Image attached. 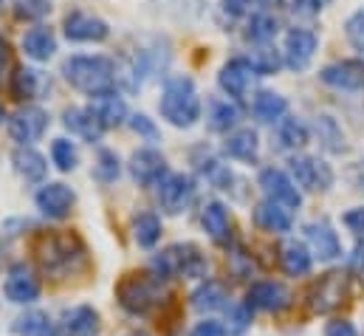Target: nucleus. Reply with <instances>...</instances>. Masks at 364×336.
Masks as SVG:
<instances>
[{
	"label": "nucleus",
	"instance_id": "20e7f679",
	"mask_svg": "<svg viewBox=\"0 0 364 336\" xmlns=\"http://www.w3.org/2000/svg\"><path fill=\"white\" fill-rule=\"evenodd\" d=\"M116 297H119L124 311H130V314H150L159 305H164L167 288H164V280L159 274H130V277H124L119 283Z\"/></svg>",
	"mask_w": 364,
	"mask_h": 336
},
{
	"label": "nucleus",
	"instance_id": "2eb2a0df",
	"mask_svg": "<svg viewBox=\"0 0 364 336\" xmlns=\"http://www.w3.org/2000/svg\"><path fill=\"white\" fill-rule=\"evenodd\" d=\"M246 305L249 308H257V311H269V314H279L291 305V291L282 285V283H272V280H263V283H255L246 294Z\"/></svg>",
	"mask_w": 364,
	"mask_h": 336
},
{
	"label": "nucleus",
	"instance_id": "dca6fc26",
	"mask_svg": "<svg viewBox=\"0 0 364 336\" xmlns=\"http://www.w3.org/2000/svg\"><path fill=\"white\" fill-rule=\"evenodd\" d=\"M319 80L336 90H364V60H339L319 71Z\"/></svg>",
	"mask_w": 364,
	"mask_h": 336
},
{
	"label": "nucleus",
	"instance_id": "79ce46f5",
	"mask_svg": "<svg viewBox=\"0 0 364 336\" xmlns=\"http://www.w3.org/2000/svg\"><path fill=\"white\" fill-rule=\"evenodd\" d=\"M11 6L20 20H40L51 11V0H14Z\"/></svg>",
	"mask_w": 364,
	"mask_h": 336
},
{
	"label": "nucleus",
	"instance_id": "3c124183",
	"mask_svg": "<svg viewBox=\"0 0 364 336\" xmlns=\"http://www.w3.org/2000/svg\"><path fill=\"white\" fill-rule=\"evenodd\" d=\"M325 336H359V334H356L353 322H348V320H333V322H328Z\"/></svg>",
	"mask_w": 364,
	"mask_h": 336
},
{
	"label": "nucleus",
	"instance_id": "864d4df0",
	"mask_svg": "<svg viewBox=\"0 0 364 336\" xmlns=\"http://www.w3.org/2000/svg\"><path fill=\"white\" fill-rule=\"evenodd\" d=\"M9 68H11V48H9V43L0 37V83H3V77L9 74Z\"/></svg>",
	"mask_w": 364,
	"mask_h": 336
},
{
	"label": "nucleus",
	"instance_id": "c756f323",
	"mask_svg": "<svg viewBox=\"0 0 364 336\" xmlns=\"http://www.w3.org/2000/svg\"><path fill=\"white\" fill-rule=\"evenodd\" d=\"M279 263H282V271H285V274H291V277H305V274L311 271V266H314V257H311V252H308L302 243L285 241L282 249H279Z\"/></svg>",
	"mask_w": 364,
	"mask_h": 336
},
{
	"label": "nucleus",
	"instance_id": "4d7b16f0",
	"mask_svg": "<svg viewBox=\"0 0 364 336\" xmlns=\"http://www.w3.org/2000/svg\"><path fill=\"white\" fill-rule=\"evenodd\" d=\"M3 3H6V0H0V11H3Z\"/></svg>",
	"mask_w": 364,
	"mask_h": 336
},
{
	"label": "nucleus",
	"instance_id": "ea45409f",
	"mask_svg": "<svg viewBox=\"0 0 364 336\" xmlns=\"http://www.w3.org/2000/svg\"><path fill=\"white\" fill-rule=\"evenodd\" d=\"M93 175H96L102 184H110V181H116V178H119V159H116V153H113V150H99Z\"/></svg>",
	"mask_w": 364,
	"mask_h": 336
},
{
	"label": "nucleus",
	"instance_id": "7c9ffc66",
	"mask_svg": "<svg viewBox=\"0 0 364 336\" xmlns=\"http://www.w3.org/2000/svg\"><path fill=\"white\" fill-rule=\"evenodd\" d=\"M192 308L195 311H220V308H229V294L220 283L209 280L203 283L200 288L192 291Z\"/></svg>",
	"mask_w": 364,
	"mask_h": 336
},
{
	"label": "nucleus",
	"instance_id": "a211bd4d",
	"mask_svg": "<svg viewBox=\"0 0 364 336\" xmlns=\"http://www.w3.org/2000/svg\"><path fill=\"white\" fill-rule=\"evenodd\" d=\"M130 175H133V181L139 187H159L161 178L167 175V162H164V156L159 150L144 147V150L133 153V159H130Z\"/></svg>",
	"mask_w": 364,
	"mask_h": 336
},
{
	"label": "nucleus",
	"instance_id": "2f4dec72",
	"mask_svg": "<svg viewBox=\"0 0 364 336\" xmlns=\"http://www.w3.org/2000/svg\"><path fill=\"white\" fill-rule=\"evenodd\" d=\"M277 145L282 150H302L308 145V127L299 119H282L277 125Z\"/></svg>",
	"mask_w": 364,
	"mask_h": 336
},
{
	"label": "nucleus",
	"instance_id": "8fccbe9b",
	"mask_svg": "<svg viewBox=\"0 0 364 336\" xmlns=\"http://www.w3.org/2000/svg\"><path fill=\"white\" fill-rule=\"evenodd\" d=\"M328 3H331V0H291L294 11H299V14H319Z\"/></svg>",
	"mask_w": 364,
	"mask_h": 336
},
{
	"label": "nucleus",
	"instance_id": "c03bdc74",
	"mask_svg": "<svg viewBox=\"0 0 364 336\" xmlns=\"http://www.w3.org/2000/svg\"><path fill=\"white\" fill-rule=\"evenodd\" d=\"M252 322V308L249 305H235L229 308V334L240 336Z\"/></svg>",
	"mask_w": 364,
	"mask_h": 336
},
{
	"label": "nucleus",
	"instance_id": "cd10ccee",
	"mask_svg": "<svg viewBox=\"0 0 364 336\" xmlns=\"http://www.w3.org/2000/svg\"><path fill=\"white\" fill-rule=\"evenodd\" d=\"M255 116L263 122V125H274V122H282L285 113H288V99L282 93H274V90H260L255 96V105H252Z\"/></svg>",
	"mask_w": 364,
	"mask_h": 336
},
{
	"label": "nucleus",
	"instance_id": "c85d7f7f",
	"mask_svg": "<svg viewBox=\"0 0 364 336\" xmlns=\"http://www.w3.org/2000/svg\"><path fill=\"white\" fill-rule=\"evenodd\" d=\"M91 110L105 130H107V127H119V125L127 119V107H124V102H122L116 93L96 96V99H93V105H91Z\"/></svg>",
	"mask_w": 364,
	"mask_h": 336
},
{
	"label": "nucleus",
	"instance_id": "9b49d317",
	"mask_svg": "<svg viewBox=\"0 0 364 336\" xmlns=\"http://www.w3.org/2000/svg\"><path fill=\"white\" fill-rule=\"evenodd\" d=\"M319 48V37L308 28H291L285 34V46H282V63L291 68V71H305L314 60Z\"/></svg>",
	"mask_w": 364,
	"mask_h": 336
},
{
	"label": "nucleus",
	"instance_id": "9d476101",
	"mask_svg": "<svg viewBox=\"0 0 364 336\" xmlns=\"http://www.w3.org/2000/svg\"><path fill=\"white\" fill-rule=\"evenodd\" d=\"M195 198V181L183 172H167L159 184V204L167 215H181Z\"/></svg>",
	"mask_w": 364,
	"mask_h": 336
},
{
	"label": "nucleus",
	"instance_id": "37998d69",
	"mask_svg": "<svg viewBox=\"0 0 364 336\" xmlns=\"http://www.w3.org/2000/svg\"><path fill=\"white\" fill-rule=\"evenodd\" d=\"M345 34H348L350 46H353L359 54H364V9L353 11V14L348 17V23H345Z\"/></svg>",
	"mask_w": 364,
	"mask_h": 336
},
{
	"label": "nucleus",
	"instance_id": "e433bc0d",
	"mask_svg": "<svg viewBox=\"0 0 364 336\" xmlns=\"http://www.w3.org/2000/svg\"><path fill=\"white\" fill-rule=\"evenodd\" d=\"M11 93L14 99H34L40 93V71H31V68L17 71L11 80Z\"/></svg>",
	"mask_w": 364,
	"mask_h": 336
},
{
	"label": "nucleus",
	"instance_id": "7ed1b4c3",
	"mask_svg": "<svg viewBox=\"0 0 364 336\" xmlns=\"http://www.w3.org/2000/svg\"><path fill=\"white\" fill-rule=\"evenodd\" d=\"M159 110L173 127H192L200 119V99H198L195 83L183 74L170 77L161 90Z\"/></svg>",
	"mask_w": 364,
	"mask_h": 336
},
{
	"label": "nucleus",
	"instance_id": "f03ea898",
	"mask_svg": "<svg viewBox=\"0 0 364 336\" xmlns=\"http://www.w3.org/2000/svg\"><path fill=\"white\" fill-rule=\"evenodd\" d=\"M63 74L65 80L74 85L77 90L88 93V96H105V93H116V65L107 57H68L63 63Z\"/></svg>",
	"mask_w": 364,
	"mask_h": 336
},
{
	"label": "nucleus",
	"instance_id": "13d9d810",
	"mask_svg": "<svg viewBox=\"0 0 364 336\" xmlns=\"http://www.w3.org/2000/svg\"><path fill=\"white\" fill-rule=\"evenodd\" d=\"M133 336H144V334H133Z\"/></svg>",
	"mask_w": 364,
	"mask_h": 336
},
{
	"label": "nucleus",
	"instance_id": "4c0bfd02",
	"mask_svg": "<svg viewBox=\"0 0 364 336\" xmlns=\"http://www.w3.org/2000/svg\"><path fill=\"white\" fill-rule=\"evenodd\" d=\"M316 133H319V139H325L328 150H333V153L345 150V136H342V130L336 127V122L331 116H319L316 119Z\"/></svg>",
	"mask_w": 364,
	"mask_h": 336
},
{
	"label": "nucleus",
	"instance_id": "6e6d98bb",
	"mask_svg": "<svg viewBox=\"0 0 364 336\" xmlns=\"http://www.w3.org/2000/svg\"><path fill=\"white\" fill-rule=\"evenodd\" d=\"M3 119H6V110H3V107H0V125H3Z\"/></svg>",
	"mask_w": 364,
	"mask_h": 336
},
{
	"label": "nucleus",
	"instance_id": "bb28decb",
	"mask_svg": "<svg viewBox=\"0 0 364 336\" xmlns=\"http://www.w3.org/2000/svg\"><path fill=\"white\" fill-rule=\"evenodd\" d=\"M11 164H14V169H17L20 178H26V181H31V184L43 181L46 172H48L46 159H43L34 147H17V150L11 153Z\"/></svg>",
	"mask_w": 364,
	"mask_h": 336
},
{
	"label": "nucleus",
	"instance_id": "f257e3e1",
	"mask_svg": "<svg viewBox=\"0 0 364 336\" xmlns=\"http://www.w3.org/2000/svg\"><path fill=\"white\" fill-rule=\"evenodd\" d=\"M34 254H37V263H40L43 274H48L54 280L74 277L88 263L85 243L77 235H71V232H48V235H40L37 243H34Z\"/></svg>",
	"mask_w": 364,
	"mask_h": 336
},
{
	"label": "nucleus",
	"instance_id": "393cba45",
	"mask_svg": "<svg viewBox=\"0 0 364 336\" xmlns=\"http://www.w3.org/2000/svg\"><path fill=\"white\" fill-rule=\"evenodd\" d=\"M255 224L263 232L285 235V232H291V209H285L274 201H263V204L255 206Z\"/></svg>",
	"mask_w": 364,
	"mask_h": 336
},
{
	"label": "nucleus",
	"instance_id": "603ef678",
	"mask_svg": "<svg viewBox=\"0 0 364 336\" xmlns=\"http://www.w3.org/2000/svg\"><path fill=\"white\" fill-rule=\"evenodd\" d=\"M252 3H255V0H223V11H226L229 17H240V14L249 11Z\"/></svg>",
	"mask_w": 364,
	"mask_h": 336
},
{
	"label": "nucleus",
	"instance_id": "c9c22d12",
	"mask_svg": "<svg viewBox=\"0 0 364 336\" xmlns=\"http://www.w3.org/2000/svg\"><path fill=\"white\" fill-rule=\"evenodd\" d=\"M277 31H279V26H277V20H274L272 14H255V17L249 20L246 37H249L252 43L266 46L269 40H274V37H277Z\"/></svg>",
	"mask_w": 364,
	"mask_h": 336
},
{
	"label": "nucleus",
	"instance_id": "4468645a",
	"mask_svg": "<svg viewBox=\"0 0 364 336\" xmlns=\"http://www.w3.org/2000/svg\"><path fill=\"white\" fill-rule=\"evenodd\" d=\"M255 68L246 57H237V60H229L220 74H218V85L223 88V93H229L232 99H246L249 90H252V83H255Z\"/></svg>",
	"mask_w": 364,
	"mask_h": 336
},
{
	"label": "nucleus",
	"instance_id": "b1692460",
	"mask_svg": "<svg viewBox=\"0 0 364 336\" xmlns=\"http://www.w3.org/2000/svg\"><path fill=\"white\" fill-rule=\"evenodd\" d=\"M23 51H26L31 60H37V63H48V60L54 57V51H57V37H54V31H51L48 26H34V28H28V31L23 34Z\"/></svg>",
	"mask_w": 364,
	"mask_h": 336
},
{
	"label": "nucleus",
	"instance_id": "6e6552de",
	"mask_svg": "<svg viewBox=\"0 0 364 336\" xmlns=\"http://www.w3.org/2000/svg\"><path fill=\"white\" fill-rule=\"evenodd\" d=\"M46 127H48V113L37 105H26L9 119V133L20 147H31L37 139H43Z\"/></svg>",
	"mask_w": 364,
	"mask_h": 336
},
{
	"label": "nucleus",
	"instance_id": "f704fd0d",
	"mask_svg": "<svg viewBox=\"0 0 364 336\" xmlns=\"http://www.w3.org/2000/svg\"><path fill=\"white\" fill-rule=\"evenodd\" d=\"M246 60L252 63V68H255L257 77H269V74H277V71H279V65H282V51L269 48V46H260V48H255Z\"/></svg>",
	"mask_w": 364,
	"mask_h": 336
},
{
	"label": "nucleus",
	"instance_id": "ddd939ff",
	"mask_svg": "<svg viewBox=\"0 0 364 336\" xmlns=\"http://www.w3.org/2000/svg\"><path fill=\"white\" fill-rule=\"evenodd\" d=\"M34 201H37V209H40L46 218L63 221V218L71 215V209H74V204H77V195H74V189L65 187V184H46V187L34 195Z\"/></svg>",
	"mask_w": 364,
	"mask_h": 336
},
{
	"label": "nucleus",
	"instance_id": "a878e982",
	"mask_svg": "<svg viewBox=\"0 0 364 336\" xmlns=\"http://www.w3.org/2000/svg\"><path fill=\"white\" fill-rule=\"evenodd\" d=\"M237 122H240V110H237L235 102L220 99V96L209 99V110H206V125H209V130H215V133H229Z\"/></svg>",
	"mask_w": 364,
	"mask_h": 336
},
{
	"label": "nucleus",
	"instance_id": "4be33fe9",
	"mask_svg": "<svg viewBox=\"0 0 364 336\" xmlns=\"http://www.w3.org/2000/svg\"><path fill=\"white\" fill-rule=\"evenodd\" d=\"M305 238L311 252L316 254L319 260H336L342 254V243L336 238V232L328 224H308L305 226Z\"/></svg>",
	"mask_w": 364,
	"mask_h": 336
},
{
	"label": "nucleus",
	"instance_id": "6ab92c4d",
	"mask_svg": "<svg viewBox=\"0 0 364 336\" xmlns=\"http://www.w3.org/2000/svg\"><path fill=\"white\" fill-rule=\"evenodd\" d=\"M200 224H203V232L209 235L212 243H218V246L232 243V218H229V209L220 201H209L203 206Z\"/></svg>",
	"mask_w": 364,
	"mask_h": 336
},
{
	"label": "nucleus",
	"instance_id": "473e14b6",
	"mask_svg": "<svg viewBox=\"0 0 364 336\" xmlns=\"http://www.w3.org/2000/svg\"><path fill=\"white\" fill-rule=\"evenodd\" d=\"M133 238H136L139 246L153 249V246L161 241V221H159V215L141 212V215L133 221Z\"/></svg>",
	"mask_w": 364,
	"mask_h": 336
},
{
	"label": "nucleus",
	"instance_id": "09e8293b",
	"mask_svg": "<svg viewBox=\"0 0 364 336\" xmlns=\"http://www.w3.org/2000/svg\"><path fill=\"white\" fill-rule=\"evenodd\" d=\"M189 336H226V328L220 322H215V320H203V322H198L192 328Z\"/></svg>",
	"mask_w": 364,
	"mask_h": 336
},
{
	"label": "nucleus",
	"instance_id": "f3484780",
	"mask_svg": "<svg viewBox=\"0 0 364 336\" xmlns=\"http://www.w3.org/2000/svg\"><path fill=\"white\" fill-rule=\"evenodd\" d=\"M110 28L102 17L88 14V11H71L65 17V37L74 43H102L107 40Z\"/></svg>",
	"mask_w": 364,
	"mask_h": 336
},
{
	"label": "nucleus",
	"instance_id": "49530a36",
	"mask_svg": "<svg viewBox=\"0 0 364 336\" xmlns=\"http://www.w3.org/2000/svg\"><path fill=\"white\" fill-rule=\"evenodd\" d=\"M130 127H133L136 133L147 136V139H159V130H156L153 119H147L144 113H136V116H130Z\"/></svg>",
	"mask_w": 364,
	"mask_h": 336
},
{
	"label": "nucleus",
	"instance_id": "a19ab883",
	"mask_svg": "<svg viewBox=\"0 0 364 336\" xmlns=\"http://www.w3.org/2000/svg\"><path fill=\"white\" fill-rule=\"evenodd\" d=\"M200 172H203V175H206L218 189H232L235 175H232V169L226 167V164H220V162L209 159V162H203V164H200Z\"/></svg>",
	"mask_w": 364,
	"mask_h": 336
},
{
	"label": "nucleus",
	"instance_id": "72a5a7b5",
	"mask_svg": "<svg viewBox=\"0 0 364 336\" xmlns=\"http://www.w3.org/2000/svg\"><path fill=\"white\" fill-rule=\"evenodd\" d=\"M11 328L17 336H54V325L43 311H26L23 317L14 320Z\"/></svg>",
	"mask_w": 364,
	"mask_h": 336
},
{
	"label": "nucleus",
	"instance_id": "39448f33",
	"mask_svg": "<svg viewBox=\"0 0 364 336\" xmlns=\"http://www.w3.org/2000/svg\"><path fill=\"white\" fill-rule=\"evenodd\" d=\"M206 271H209L206 257L192 243H176V246L164 249L153 260V274H159L161 280H170V277H206Z\"/></svg>",
	"mask_w": 364,
	"mask_h": 336
},
{
	"label": "nucleus",
	"instance_id": "412c9836",
	"mask_svg": "<svg viewBox=\"0 0 364 336\" xmlns=\"http://www.w3.org/2000/svg\"><path fill=\"white\" fill-rule=\"evenodd\" d=\"M63 125L74 133V136H80L82 142H99L102 139V133H105V127L99 125V119L93 116L91 107H68L65 113H63Z\"/></svg>",
	"mask_w": 364,
	"mask_h": 336
},
{
	"label": "nucleus",
	"instance_id": "1a4fd4ad",
	"mask_svg": "<svg viewBox=\"0 0 364 336\" xmlns=\"http://www.w3.org/2000/svg\"><path fill=\"white\" fill-rule=\"evenodd\" d=\"M3 294L9 303L14 305H28L40 297V280L34 274V268L28 263H14L9 271H6V280H3Z\"/></svg>",
	"mask_w": 364,
	"mask_h": 336
},
{
	"label": "nucleus",
	"instance_id": "5fc2aeb1",
	"mask_svg": "<svg viewBox=\"0 0 364 336\" xmlns=\"http://www.w3.org/2000/svg\"><path fill=\"white\" fill-rule=\"evenodd\" d=\"M353 266H356V268H359V271L364 274V243L359 246V249H356V254H353Z\"/></svg>",
	"mask_w": 364,
	"mask_h": 336
},
{
	"label": "nucleus",
	"instance_id": "423d86ee",
	"mask_svg": "<svg viewBox=\"0 0 364 336\" xmlns=\"http://www.w3.org/2000/svg\"><path fill=\"white\" fill-rule=\"evenodd\" d=\"M348 294H350V283H348V274L345 271H328L325 277H319L311 288V308L316 314H328L333 308H339L342 303H348Z\"/></svg>",
	"mask_w": 364,
	"mask_h": 336
},
{
	"label": "nucleus",
	"instance_id": "a18cd8bd",
	"mask_svg": "<svg viewBox=\"0 0 364 336\" xmlns=\"http://www.w3.org/2000/svg\"><path fill=\"white\" fill-rule=\"evenodd\" d=\"M229 263H232V271H235L237 277H252V271H255V260H252L246 252H240V249L232 252Z\"/></svg>",
	"mask_w": 364,
	"mask_h": 336
},
{
	"label": "nucleus",
	"instance_id": "f8f14e48",
	"mask_svg": "<svg viewBox=\"0 0 364 336\" xmlns=\"http://www.w3.org/2000/svg\"><path fill=\"white\" fill-rule=\"evenodd\" d=\"M260 189H263L266 201H274L285 209H299V204H302V195H299L294 178L277 167H266L260 172Z\"/></svg>",
	"mask_w": 364,
	"mask_h": 336
},
{
	"label": "nucleus",
	"instance_id": "0eeeda50",
	"mask_svg": "<svg viewBox=\"0 0 364 336\" xmlns=\"http://www.w3.org/2000/svg\"><path fill=\"white\" fill-rule=\"evenodd\" d=\"M291 178L305 192H325L333 184V169L314 156H291Z\"/></svg>",
	"mask_w": 364,
	"mask_h": 336
},
{
	"label": "nucleus",
	"instance_id": "bf43d9fd",
	"mask_svg": "<svg viewBox=\"0 0 364 336\" xmlns=\"http://www.w3.org/2000/svg\"><path fill=\"white\" fill-rule=\"evenodd\" d=\"M362 280H364V274H362Z\"/></svg>",
	"mask_w": 364,
	"mask_h": 336
},
{
	"label": "nucleus",
	"instance_id": "de8ad7c7",
	"mask_svg": "<svg viewBox=\"0 0 364 336\" xmlns=\"http://www.w3.org/2000/svg\"><path fill=\"white\" fill-rule=\"evenodd\" d=\"M345 226H348L353 235L364 238V206H356V209L345 212Z\"/></svg>",
	"mask_w": 364,
	"mask_h": 336
},
{
	"label": "nucleus",
	"instance_id": "58836bf2",
	"mask_svg": "<svg viewBox=\"0 0 364 336\" xmlns=\"http://www.w3.org/2000/svg\"><path fill=\"white\" fill-rule=\"evenodd\" d=\"M51 159H54V164L63 169V172H71V169L77 167V162H80L77 147H74V142H68V139H54V145H51Z\"/></svg>",
	"mask_w": 364,
	"mask_h": 336
},
{
	"label": "nucleus",
	"instance_id": "5701e85b",
	"mask_svg": "<svg viewBox=\"0 0 364 336\" xmlns=\"http://www.w3.org/2000/svg\"><path fill=\"white\" fill-rule=\"evenodd\" d=\"M63 331L68 336H96L99 334V314L91 305H74L63 311Z\"/></svg>",
	"mask_w": 364,
	"mask_h": 336
},
{
	"label": "nucleus",
	"instance_id": "aec40b11",
	"mask_svg": "<svg viewBox=\"0 0 364 336\" xmlns=\"http://www.w3.org/2000/svg\"><path fill=\"white\" fill-rule=\"evenodd\" d=\"M223 153L235 162H243V164H255L257 162V153H260V142H257V133L252 127H240L235 133L226 136L223 142Z\"/></svg>",
	"mask_w": 364,
	"mask_h": 336
}]
</instances>
